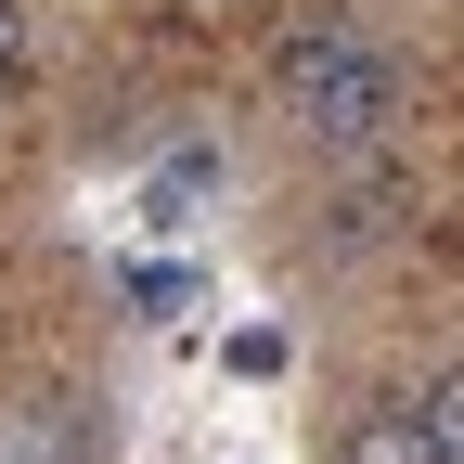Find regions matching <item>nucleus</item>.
Wrapping results in <instances>:
<instances>
[{"label":"nucleus","mask_w":464,"mask_h":464,"mask_svg":"<svg viewBox=\"0 0 464 464\" xmlns=\"http://www.w3.org/2000/svg\"><path fill=\"white\" fill-rule=\"evenodd\" d=\"M284 116H297L323 155H374L400 116H413V65L374 52V39H348V26H310L284 52Z\"/></svg>","instance_id":"f257e3e1"},{"label":"nucleus","mask_w":464,"mask_h":464,"mask_svg":"<svg viewBox=\"0 0 464 464\" xmlns=\"http://www.w3.org/2000/svg\"><path fill=\"white\" fill-rule=\"evenodd\" d=\"M464 451V387L426 374L413 400H374L362 426H348V464H451Z\"/></svg>","instance_id":"f03ea898"},{"label":"nucleus","mask_w":464,"mask_h":464,"mask_svg":"<svg viewBox=\"0 0 464 464\" xmlns=\"http://www.w3.org/2000/svg\"><path fill=\"white\" fill-rule=\"evenodd\" d=\"M400 219H413V181H400V168H362V181H335V194H323L310 246H323V258H348V246H387Z\"/></svg>","instance_id":"7ed1b4c3"},{"label":"nucleus","mask_w":464,"mask_h":464,"mask_svg":"<svg viewBox=\"0 0 464 464\" xmlns=\"http://www.w3.org/2000/svg\"><path fill=\"white\" fill-rule=\"evenodd\" d=\"M26 65V0H0V78Z\"/></svg>","instance_id":"20e7f679"}]
</instances>
